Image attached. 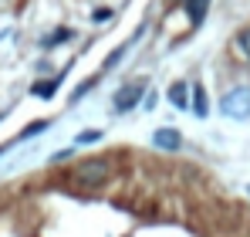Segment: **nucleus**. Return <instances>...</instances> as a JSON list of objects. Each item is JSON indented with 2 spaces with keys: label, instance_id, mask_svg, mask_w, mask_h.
I'll list each match as a JSON object with an SVG mask.
<instances>
[{
  "label": "nucleus",
  "instance_id": "1",
  "mask_svg": "<svg viewBox=\"0 0 250 237\" xmlns=\"http://www.w3.org/2000/svg\"><path fill=\"white\" fill-rule=\"evenodd\" d=\"M108 176H112V163L105 156H91L78 163V169H75V180L84 183V187H102V183H108Z\"/></svg>",
  "mask_w": 250,
  "mask_h": 237
},
{
  "label": "nucleus",
  "instance_id": "2",
  "mask_svg": "<svg viewBox=\"0 0 250 237\" xmlns=\"http://www.w3.org/2000/svg\"><path fill=\"white\" fill-rule=\"evenodd\" d=\"M220 112L227 118H250V88L247 85L230 88V92L220 98Z\"/></svg>",
  "mask_w": 250,
  "mask_h": 237
},
{
  "label": "nucleus",
  "instance_id": "3",
  "mask_svg": "<svg viewBox=\"0 0 250 237\" xmlns=\"http://www.w3.org/2000/svg\"><path fill=\"white\" fill-rule=\"evenodd\" d=\"M142 95H146V81H128V85H122L115 92V102L112 105H115V112H132Z\"/></svg>",
  "mask_w": 250,
  "mask_h": 237
},
{
  "label": "nucleus",
  "instance_id": "4",
  "mask_svg": "<svg viewBox=\"0 0 250 237\" xmlns=\"http://www.w3.org/2000/svg\"><path fill=\"white\" fill-rule=\"evenodd\" d=\"M152 146H156V149H166V153H176V149L183 146V136H179L176 129H156V132H152Z\"/></svg>",
  "mask_w": 250,
  "mask_h": 237
},
{
  "label": "nucleus",
  "instance_id": "5",
  "mask_svg": "<svg viewBox=\"0 0 250 237\" xmlns=\"http://www.w3.org/2000/svg\"><path fill=\"white\" fill-rule=\"evenodd\" d=\"M193 112H196L200 118H207V112H209L207 88H203V85H193Z\"/></svg>",
  "mask_w": 250,
  "mask_h": 237
},
{
  "label": "nucleus",
  "instance_id": "6",
  "mask_svg": "<svg viewBox=\"0 0 250 237\" xmlns=\"http://www.w3.org/2000/svg\"><path fill=\"white\" fill-rule=\"evenodd\" d=\"M186 95H189V88H186V81H176V85L169 88V102H172L176 109H186V105H189V98H186Z\"/></svg>",
  "mask_w": 250,
  "mask_h": 237
},
{
  "label": "nucleus",
  "instance_id": "7",
  "mask_svg": "<svg viewBox=\"0 0 250 237\" xmlns=\"http://www.w3.org/2000/svg\"><path fill=\"white\" fill-rule=\"evenodd\" d=\"M233 47H237L240 58H247V61H250V27H244V31L233 38Z\"/></svg>",
  "mask_w": 250,
  "mask_h": 237
},
{
  "label": "nucleus",
  "instance_id": "8",
  "mask_svg": "<svg viewBox=\"0 0 250 237\" xmlns=\"http://www.w3.org/2000/svg\"><path fill=\"white\" fill-rule=\"evenodd\" d=\"M207 3H209V0H186V10H189V21H193V24H200V21H203Z\"/></svg>",
  "mask_w": 250,
  "mask_h": 237
},
{
  "label": "nucleus",
  "instance_id": "9",
  "mask_svg": "<svg viewBox=\"0 0 250 237\" xmlns=\"http://www.w3.org/2000/svg\"><path fill=\"white\" fill-rule=\"evenodd\" d=\"M58 85H61V81L51 78V81H41V85H34L31 92H34V95H41V98H47V95H54V92H58Z\"/></svg>",
  "mask_w": 250,
  "mask_h": 237
},
{
  "label": "nucleus",
  "instance_id": "10",
  "mask_svg": "<svg viewBox=\"0 0 250 237\" xmlns=\"http://www.w3.org/2000/svg\"><path fill=\"white\" fill-rule=\"evenodd\" d=\"M68 38H71V31H54V34H51V38L44 41V44L51 47V44H61V41H68Z\"/></svg>",
  "mask_w": 250,
  "mask_h": 237
},
{
  "label": "nucleus",
  "instance_id": "11",
  "mask_svg": "<svg viewBox=\"0 0 250 237\" xmlns=\"http://www.w3.org/2000/svg\"><path fill=\"white\" fill-rule=\"evenodd\" d=\"M44 129H47V122H34V125H27V129H24V139H27V136H38V132H44Z\"/></svg>",
  "mask_w": 250,
  "mask_h": 237
},
{
  "label": "nucleus",
  "instance_id": "12",
  "mask_svg": "<svg viewBox=\"0 0 250 237\" xmlns=\"http://www.w3.org/2000/svg\"><path fill=\"white\" fill-rule=\"evenodd\" d=\"M98 139H102V132H95V129H88V132L78 136V142H98Z\"/></svg>",
  "mask_w": 250,
  "mask_h": 237
}]
</instances>
